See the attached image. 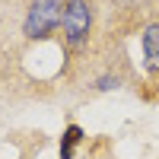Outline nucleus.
<instances>
[{"mask_svg":"<svg viewBox=\"0 0 159 159\" xmlns=\"http://www.w3.org/2000/svg\"><path fill=\"white\" fill-rule=\"evenodd\" d=\"M64 10H67V3H61V0H35L25 16V35L29 38L51 35L64 22Z\"/></svg>","mask_w":159,"mask_h":159,"instance_id":"obj_1","label":"nucleus"},{"mask_svg":"<svg viewBox=\"0 0 159 159\" xmlns=\"http://www.w3.org/2000/svg\"><path fill=\"white\" fill-rule=\"evenodd\" d=\"M89 22H92V13L86 0H70L67 10H64V35H67L70 45H83L86 35H89Z\"/></svg>","mask_w":159,"mask_h":159,"instance_id":"obj_2","label":"nucleus"},{"mask_svg":"<svg viewBox=\"0 0 159 159\" xmlns=\"http://www.w3.org/2000/svg\"><path fill=\"white\" fill-rule=\"evenodd\" d=\"M143 54H147V67L159 70V22H153L143 35Z\"/></svg>","mask_w":159,"mask_h":159,"instance_id":"obj_3","label":"nucleus"},{"mask_svg":"<svg viewBox=\"0 0 159 159\" xmlns=\"http://www.w3.org/2000/svg\"><path fill=\"white\" fill-rule=\"evenodd\" d=\"M76 140H80V127H70L67 137H64V147H61V159H70V150H73Z\"/></svg>","mask_w":159,"mask_h":159,"instance_id":"obj_4","label":"nucleus"}]
</instances>
